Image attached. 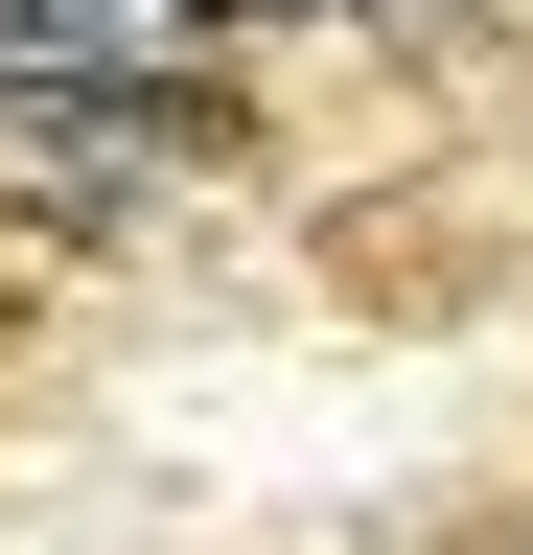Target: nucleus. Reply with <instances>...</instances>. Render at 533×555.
I'll list each match as a JSON object with an SVG mask.
<instances>
[{"label": "nucleus", "instance_id": "f257e3e1", "mask_svg": "<svg viewBox=\"0 0 533 555\" xmlns=\"http://www.w3.org/2000/svg\"><path fill=\"white\" fill-rule=\"evenodd\" d=\"M71 69H116V0H0V93H71Z\"/></svg>", "mask_w": 533, "mask_h": 555}]
</instances>
